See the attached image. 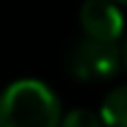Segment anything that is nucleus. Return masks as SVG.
<instances>
[{
	"label": "nucleus",
	"mask_w": 127,
	"mask_h": 127,
	"mask_svg": "<svg viewBox=\"0 0 127 127\" xmlns=\"http://www.w3.org/2000/svg\"><path fill=\"white\" fill-rule=\"evenodd\" d=\"M121 47L112 40L85 36L69 54V71L78 80H107L121 69Z\"/></svg>",
	"instance_id": "2"
},
{
	"label": "nucleus",
	"mask_w": 127,
	"mask_h": 127,
	"mask_svg": "<svg viewBox=\"0 0 127 127\" xmlns=\"http://www.w3.org/2000/svg\"><path fill=\"white\" fill-rule=\"evenodd\" d=\"M116 2H118V4H125V7H127V0H116Z\"/></svg>",
	"instance_id": "7"
},
{
	"label": "nucleus",
	"mask_w": 127,
	"mask_h": 127,
	"mask_svg": "<svg viewBox=\"0 0 127 127\" xmlns=\"http://www.w3.org/2000/svg\"><path fill=\"white\" fill-rule=\"evenodd\" d=\"M100 118L105 127H127V85L112 89L103 105H100Z\"/></svg>",
	"instance_id": "4"
},
{
	"label": "nucleus",
	"mask_w": 127,
	"mask_h": 127,
	"mask_svg": "<svg viewBox=\"0 0 127 127\" xmlns=\"http://www.w3.org/2000/svg\"><path fill=\"white\" fill-rule=\"evenodd\" d=\"M85 36L116 42L125 31V18L116 0H85L78 11Z\"/></svg>",
	"instance_id": "3"
},
{
	"label": "nucleus",
	"mask_w": 127,
	"mask_h": 127,
	"mask_svg": "<svg viewBox=\"0 0 127 127\" xmlns=\"http://www.w3.org/2000/svg\"><path fill=\"white\" fill-rule=\"evenodd\" d=\"M60 100L40 80L22 78L0 94V127H60Z\"/></svg>",
	"instance_id": "1"
},
{
	"label": "nucleus",
	"mask_w": 127,
	"mask_h": 127,
	"mask_svg": "<svg viewBox=\"0 0 127 127\" xmlns=\"http://www.w3.org/2000/svg\"><path fill=\"white\" fill-rule=\"evenodd\" d=\"M60 127H105L100 114H94L92 109H85V107H78V109H71L69 114L63 116Z\"/></svg>",
	"instance_id": "5"
},
{
	"label": "nucleus",
	"mask_w": 127,
	"mask_h": 127,
	"mask_svg": "<svg viewBox=\"0 0 127 127\" xmlns=\"http://www.w3.org/2000/svg\"><path fill=\"white\" fill-rule=\"evenodd\" d=\"M121 58H123V67L127 69V36L123 40V45H121Z\"/></svg>",
	"instance_id": "6"
}]
</instances>
